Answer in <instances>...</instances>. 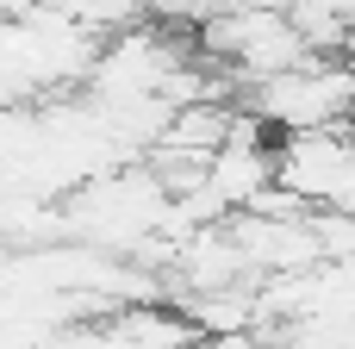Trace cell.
<instances>
[{
	"label": "cell",
	"instance_id": "obj_1",
	"mask_svg": "<svg viewBox=\"0 0 355 349\" xmlns=\"http://www.w3.org/2000/svg\"><path fill=\"white\" fill-rule=\"evenodd\" d=\"M175 219V194L162 187V175L144 162V169H112V175H94L81 181L75 194H62V225L75 244H94L106 256H125L137 262Z\"/></svg>",
	"mask_w": 355,
	"mask_h": 349
},
{
	"label": "cell",
	"instance_id": "obj_2",
	"mask_svg": "<svg viewBox=\"0 0 355 349\" xmlns=\"http://www.w3.org/2000/svg\"><path fill=\"white\" fill-rule=\"evenodd\" d=\"M243 106H250L256 125H275L281 137H293V131H331V125H343L355 112V62L312 50L287 75L250 81V100Z\"/></svg>",
	"mask_w": 355,
	"mask_h": 349
},
{
	"label": "cell",
	"instance_id": "obj_3",
	"mask_svg": "<svg viewBox=\"0 0 355 349\" xmlns=\"http://www.w3.org/2000/svg\"><path fill=\"white\" fill-rule=\"evenodd\" d=\"M181 75H187V50L162 25H125L100 44L94 75H87V100H100V106L168 100Z\"/></svg>",
	"mask_w": 355,
	"mask_h": 349
},
{
	"label": "cell",
	"instance_id": "obj_4",
	"mask_svg": "<svg viewBox=\"0 0 355 349\" xmlns=\"http://www.w3.org/2000/svg\"><path fill=\"white\" fill-rule=\"evenodd\" d=\"M275 187L293 194L306 212H349L355 219V131H293L275 144Z\"/></svg>",
	"mask_w": 355,
	"mask_h": 349
}]
</instances>
